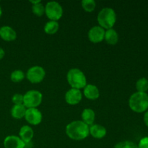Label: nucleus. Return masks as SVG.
<instances>
[{
  "label": "nucleus",
  "instance_id": "obj_13",
  "mask_svg": "<svg viewBox=\"0 0 148 148\" xmlns=\"http://www.w3.org/2000/svg\"><path fill=\"white\" fill-rule=\"evenodd\" d=\"M83 94L85 98H88V100L91 101H95L97 100L100 96V92L98 87L95 85H87L84 88Z\"/></svg>",
  "mask_w": 148,
  "mask_h": 148
},
{
  "label": "nucleus",
  "instance_id": "obj_30",
  "mask_svg": "<svg viewBox=\"0 0 148 148\" xmlns=\"http://www.w3.org/2000/svg\"><path fill=\"white\" fill-rule=\"evenodd\" d=\"M1 14H2V10H1V6H0V17H1Z\"/></svg>",
  "mask_w": 148,
  "mask_h": 148
},
{
  "label": "nucleus",
  "instance_id": "obj_25",
  "mask_svg": "<svg viewBox=\"0 0 148 148\" xmlns=\"http://www.w3.org/2000/svg\"><path fill=\"white\" fill-rule=\"evenodd\" d=\"M12 101L14 105H22L23 104V95L20 93L14 94L12 98Z\"/></svg>",
  "mask_w": 148,
  "mask_h": 148
},
{
  "label": "nucleus",
  "instance_id": "obj_7",
  "mask_svg": "<svg viewBox=\"0 0 148 148\" xmlns=\"http://www.w3.org/2000/svg\"><path fill=\"white\" fill-rule=\"evenodd\" d=\"M46 76L45 69L40 66H33L27 70L26 77L30 82L33 84L40 83Z\"/></svg>",
  "mask_w": 148,
  "mask_h": 148
},
{
  "label": "nucleus",
  "instance_id": "obj_10",
  "mask_svg": "<svg viewBox=\"0 0 148 148\" xmlns=\"http://www.w3.org/2000/svg\"><path fill=\"white\" fill-rule=\"evenodd\" d=\"M82 98V94L78 89L71 88L65 94V101L69 105L73 106L79 103Z\"/></svg>",
  "mask_w": 148,
  "mask_h": 148
},
{
  "label": "nucleus",
  "instance_id": "obj_27",
  "mask_svg": "<svg viewBox=\"0 0 148 148\" xmlns=\"http://www.w3.org/2000/svg\"><path fill=\"white\" fill-rule=\"evenodd\" d=\"M143 120L145 124V125L148 127V111H146L144 114V117H143Z\"/></svg>",
  "mask_w": 148,
  "mask_h": 148
},
{
  "label": "nucleus",
  "instance_id": "obj_24",
  "mask_svg": "<svg viewBox=\"0 0 148 148\" xmlns=\"http://www.w3.org/2000/svg\"><path fill=\"white\" fill-rule=\"evenodd\" d=\"M114 148H137V145L133 142L126 140L117 143Z\"/></svg>",
  "mask_w": 148,
  "mask_h": 148
},
{
  "label": "nucleus",
  "instance_id": "obj_29",
  "mask_svg": "<svg viewBox=\"0 0 148 148\" xmlns=\"http://www.w3.org/2000/svg\"><path fill=\"white\" fill-rule=\"evenodd\" d=\"M30 3H32L33 4H38V3L40 2V0H38V1H30Z\"/></svg>",
  "mask_w": 148,
  "mask_h": 148
},
{
  "label": "nucleus",
  "instance_id": "obj_28",
  "mask_svg": "<svg viewBox=\"0 0 148 148\" xmlns=\"http://www.w3.org/2000/svg\"><path fill=\"white\" fill-rule=\"evenodd\" d=\"M4 55H5V52H4V49H1V48H0V60L4 58Z\"/></svg>",
  "mask_w": 148,
  "mask_h": 148
},
{
  "label": "nucleus",
  "instance_id": "obj_22",
  "mask_svg": "<svg viewBox=\"0 0 148 148\" xmlns=\"http://www.w3.org/2000/svg\"><path fill=\"white\" fill-rule=\"evenodd\" d=\"M25 75L24 72L21 70H14L13 71L10 75V79L13 82H20L24 79Z\"/></svg>",
  "mask_w": 148,
  "mask_h": 148
},
{
  "label": "nucleus",
  "instance_id": "obj_16",
  "mask_svg": "<svg viewBox=\"0 0 148 148\" xmlns=\"http://www.w3.org/2000/svg\"><path fill=\"white\" fill-rule=\"evenodd\" d=\"M95 119V114L91 108H85L82 112V119L85 124L88 126L93 124Z\"/></svg>",
  "mask_w": 148,
  "mask_h": 148
},
{
  "label": "nucleus",
  "instance_id": "obj_6",
  "mask_svg": "<svg viewBox=\"0 0 148 148\" xmlns=\"http://www.w3.org/2000/svg\"><path fill=\"white\" fill-rule=\"evenodd\" d=\"M45 14L52 21H58L63 15V9L56 1H49L45 6Z\"/></svg>",
  "mask_w": 148,
  "mask_h": 148
},
{
  "label": "nucleus",
  "instance_id": "obj_26",
  "mask_svg": "<svg viewBox=\"0 0 148 148\" xmlns=\"http://www.w3.org/2000/svg\"><path fill=\"white\" fill-rule=\"evenodd\" d=\"M137 148H148V137H143L140 140Z\"/></svg>",
  "mask_w": 148,
  "mask_h": 148
},
{
  "label": "nucleus",
  "instance_id": "obj_1",
  "mask_svg": "<svg viewBox=\"0 0 148 148\" xmlns=\"http://www.w3.org/2000/svg\"><path fill=\"white\" fill-rule=\"evenodd\" d=\"M66 134L71 140L79 141L85 140L88 137L89 126L82 121H74L67 124L66 127Z\"/></svg>",
  "mask_w": 148,
  "mask_h": 148
},
{
  "label": "nucleus",
  "instance_id": "obj_20",
  "mask_svg": "<svg viewBox=\"0 0 148 148\" xmlns=\"http://www.w3.org/2000/svg\"><path fill=\"white\" fill-rule=\"evenodd\" d=\"M136 89L137 92H146L148 90V79L145 77L139 79L136 82Z\"/></svg>",
  "mask_w": 148,
  "mask_h": 148
},
{
  "label": "nucleus",
  "instance_id": "obj_23",
  "mask_svg": "<svg viewBox=\"0 0 148 148\" xmlns=\"http://www.w3.org/2000/svg\"><path fill=\"white\" fill-rule=\"evenodd\" d=\"M32 12L34 14L38 17H41L45 14V6L41 3V1L38 4H33L32 6Z\"/></svg>",
  "mask_w": 148,
  "mask_h": 148
},
{
  "label": "nucleus",
  "instance_id": "obj_14",
  "mask_svg": "<svg viewBox=\"0 0 148 148\" xmlns=\"http://www.w3.org/2000/svg\"><path fill=\"white\" fill-rule=\"evenodd\" d=\"M89 133L95 139H102L106 135L107 130L103 126L100 124H92L89 127Z\"/></svg>",
  "mask_w": 148,
  "mask_h": 148
},
{
  "label": "nucleus",
  "instance_id": "obj_11",
  "mask_svg": "<svg viewBox=\"0 0 148 148\" xmlns=\"http://www.w3.org/2000/svg\"><path fill=\"white\" fill-rule=\"evenodd\" d=\"M4 148H25V143L15 135L7 136L4 140Z\"/></svg>",
  "mask_w": 148,
  "mask_h": 148
},
{
  "label": "nucleus",
  "instance_id": "obj_19",
  "mask_svg": "<svg viewBox=\"0 0 148 148\" xmlns=\"http://www.w3.org/2000/svg\"><path fill=\"white\" fill-rule=\"evenodd\" d=\"M59 29V25L57 21L49 20L44 26L45 33L49 35H53L58 32Z\"/></svg>",
  "mask_w": 148,
  "mask_h": 148
},
{
  "label": "nucleus",
  "instance_id": "obj_21",
  "mask_svg": "<svg viewBox=\"0 0 148 148\" xmlns=\"http://www.w3.org/2000/svg\"><path fill=\"white\" fill-rule=\"evenodd\" d=\"M82 7L87 12H92L96 7V3L94 0H83L82 1Z\"/></svg>",
  "mask_w": 148,
  "mask_h": 148
},
{
  "label": "nucleus",
  "instance_id": "obj_8",
  "mask_svg": "<svg viewBox=\"0 0 148 148\" xmlns=\"http://www.w3.org/2000/svg\"><path fill=\"white\" fill-rule=\"evenodd\" d=\"M25 119L27 123L31 125H38L42 121L43 116L41 112L37 108H27L25 115Z\"/></svg>",
  "mask_w": 148,
  "mask_h": 148
},
{
  "label": "nucleus",
  "instance_id": "obj_12",
  "mask_svg": "<svg viewBox=\"0 0 148 148\" xmlns=\"http://www.w3.org/2000/svg\"><path fill=\"white\" fill-rule=\"evenodd\" d=\"M0 37L5 41H13L17 38V33L10 26H2L0 27Z\"/></svg>",
  "mask_w": 148,
  "mask_h": 148
},
{
  "label": "nucleus",
  "instance_id": "obj_2",
  "mask_svg": "<svg viewBox=\"0 0 148 148\" xmlns=\"http://www.w3.org/2000/svg\"><path fill=\"white\" fill-rule=\"evenodd\" d=\"M129 106L134 112H146L148 109V95L146 92H134L129 99Z\"/></svg>",
  "mask_w": 148,
  "mask_h": 148
},
{
  "label": "nucleus",
  "instance_id": "obj_17",
  "mask_svg": "<svg viewBox=\"0 0 148 148\" xmlns=\"http://www.w3.org/2000/svg\"><path fill=\"white\" fill-rule=\"evenodd\" d=\"M104 40L110 45H116L119 41V34L114 29L111 28L105 32Z\"/></svg>",
  "mask_w": 148,
  "mask_h": 148
},
{
  "label": "nucleus",
  "instance_id": "obj_15",
  "mask_svg": "<svg viewBox=\"0 0 148 148\" xmlns=\"http://www.w3.org/2000/svg\"><path fill=\"white\" fill-rule=\"evenodd\" d=\"M19 136L20 138L23 140L24 143L32 141L33 136H34V132L30 127L27 125H24L20 128L19 132Z\"/></svg>",
  "mask_w": 148,
  "mask_h": 148
},
{
  "label": "nucleus",
  "instance_id": "obj_18",
  "mask_svg": "<svg viewBox=\"0 0 148 148\" xmlns=\"http://www.w3.org/2000/svg\"><path fill=\"white\" fill-rule=\"evenodd\" d=\"M27 108L23 104L22 105H14L11 109V115L15 119H21L25 117Z\"/></svg>",
  "mask_w": 148,
  "mask_h": 148
},
{
  "label": "nucleus",
  "instance_id": "obj_9",
  "mask_svg": "<svg viewBox=\"0 0 148 148\" xmlns=\"http://www.w3.org/2000/svg\"><path fill=\"white\" fill-rule=\"evenodd\" d=\"M105 29L101 26H94L88 31V38L90 41L93 43H98L102 42L105 37Z\"/></svg>",
  "mask_w": 148,
  "mask_h": 148
},
{
  "label": "nucleus",
  "instance_id": "obj_5",
  "mask_svg": "<svg viewBox=\"0 0 148 148\" xmlns=\"http://www.w3.org/2000/svg\"><path fill=\"white\" fill-rule=\"evenodd\" d=\"M43 100L41 92L36 90H30L23 95V105L25 108H37L40 105Z\"/></svg>",
  "mask_w": 148,
  "mask_h": 148
},
{
  "label": "nucleus",
  "instance_id": "obj_4",
  "mask_svg": "<svg viewBox=\"0 0 148 148\" xmlns=\"http://www.w3.org/2000/svg\"><path fill=\"white\" fill-rule=\"evenodd\" d=\"M66 79L72 88L82 89L87 85V78L82 71L77 68L69 69L66 75Z\"/></svg>",
  "mask_w": 148,
  "mask_h": 148
},
{
  "label": "nucleus",
  "instance_id": "obj_3",
  "mask_svg": "<svg viewBox=\"0 0 148 148\" xmlns=\"http://www.w3.org/2000/svg\"><path fill=\"white\" fill-rule=\"evenodd\" d=\"M99 26L103 29L113 28L116 21V14L114 10L110 7H105L99 12L97 17Z\"/></svg>",
  "mask_w": 148,
  "mask_h": 148
}]
</instances>
